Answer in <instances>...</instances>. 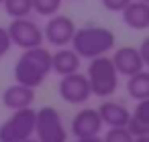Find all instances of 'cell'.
I'll list each match as a JSON object with an SVG mask.
<instances>
[{"instance_id": "15", "label": "cell", "mask_w": 149, "mask_h": 142, "mask_svg": "<svg viewBox=\"0 0 149 142\" xmlns=\"http://www.w3.org/2000/svg\"><path fill=\"white\" fill-rule=\"evenodd\" d=\"M98 114H100V120L104 126H127V120H129V108L120 102H114V99H106L100 104V108H96Z\"/></svg>"}, {"instance_id": "4", "label": "cell", "mask_w": 149, "mask_h": 142, "mask_svg": "<svg viewBox=\"0 0 149 142\" xmlns=\"http://www.w3.org/2000/svg\"><path fill=\"white\" fill-rule=\"evenodd\" d=\"M35 134V110L21 108L13 110L10 118L0 124V140L2 142H25Z\"/></svg>"}, {"instance_id": "22", "label": "cell", "mask_w": 149, "mask_h": 142, "mask_svg": "<svg viewBox=\"0 0 149 142\" xmlns=\"http://www.w3.org/2000/svg\"><path fill=\"white\" fill-rule=\"evenodd\" d=\"M139 53H141V59L145 61V65H149V37H147V39H143Z\"/></svg>"}, {"instance_id": "20", "label": "cell", "mask_w": 149, "mask_h": 142, "mask_svg": "<svg viewBox=\"0 0 149 142\" xmlns=\"http://www.w3.org/2000/svg\"><path fill=\"white\" fill-rule=\"evenodd\" d=\"M13 43H10V37H8V31L4 27H0V57H4L8 51H10Z\"/></svg>"}, {"instance_id": "5", "label": "cell", "mask_w": 149, "mask_h": 142, "mask_svg": "<svg viewBox=\"0 0 149 142\" xmlns=\"http://www.w3.org/2000/svg\"><path fill=\"white\" fill-rule=\"evenodd\" d=\"M35 134L41 142H63L68 138L61 114L55 108H41L35 112Z\"/></svg>"}, {"instance_id": "7", "label": "cell", "mask_w": 149, "mask_h": 142, "mask_svg": "<svg viewBox=\"0 0 149 142\" xmlns=\"http://www.w3.org/2000/svg\"><path fill=\"white\" fill-rule=\"evenodd\" d=\"M59 95H61L63 102H68V104H72V106H80V104L88 102L90 95H92L88 77H86L84 73H80V71L61 75V81H59Z\"/></svg>"}, {"instance_id": "2", "label": "cell", "mask_w": 149, "mask_h": 142, "mask_svg": "<svg viewBox=\"0 0 149 142\" xmlns=\"http://www.w3.org/2000/svg\"><path fill=\"white\" fill-rule=\"evenodd\" d=\"M70 45L80 55V59H92V57L106 55L108 51H112L116 45V37L106 27L90 25V27L76 29Z\"/></svg>"}, {"instance_id": "19", "label": "cell", "mask_w": 149, "mask_h": 142, "mask_svg": "<svg viewBox=\"0 0 149 142\" xmlns=\"http://www.w3.org/2000/svg\"><path fill=\"white\" fill-rule=\"evenodd\" d=\"M106 142H131L133 136L127 130V126H108L106 134H104Z\"/></svg>"}, {"instance_id": "14", "label": "cell", "mask_w": 149, "mask_h": 142, "mask_svg": "<svg viewBox=\"0 0 149 142\" xmlns=\"http://www.w3.org/2000/svg\"><path fill=\"white\" fill-rule=\"evenodd\" d=\"M80 67H82V59L74 49L57 47V51L51 55V71H55L57 75H68V73L80 71Z\"/></svg>"}, {"instance_id": "24", "label": "cell", "mask_w": 149, "mask_h": 142, "mask_svg": "<svg viewBox=\"0 0 149 142\" xmlns=\"http://www.w3.org/2000/svg\"><path fill=\"white\" fill-rule=\"evenodd\" d=\"M145 2H149V0H145Z\"/></svg>"}, {"instance_id": "18", "label": "cell", "mask_w": 149, "mask_h": 142, "mask_svg": "<svg viewBox=\"0 0 149 142\" xmlns=\"http://www.w3.org/2000/svg\"><path fill=\"white\" fill-rule=\"evenodd\" d=\"M61 2H63V0H31L33 10L37 14H41V16H51V14L59 12Z\"/></svg>"}, {"instance_id": "1", "label": "cell", "mask_w": 149, "mask_h": 142, "mask_svg": "<svg viewBox=\"0 0 149 142\" xmlns=\"http://www.w3.org/2000/svg\"><path fill=\"white\" fill-rule=\"evenodd\" d=\"M51 71V51L43 45L25 49L15 65V79L29 87H39Z\"/></svg>"}, {"instance_id": "9", "label": "cell", "mask_w": 149, "mask_h": 142, "mask_svg": "<svg viewBox=\"0 0 149 142\" xmlns=\"http://www.w3.org/2000/svg\"><path fill=\"white\" fill-rule=\"evenodd\" d=\"M74 31H76V25L70 16L65 14H51L45 29H43V39L53 45V47H68L72 37H74Z\"/></svg>"}, {"instance_id": "12", "label": "cell", "mask_w": 149, "mask_h": 142, "mask_svg": "<svg viewBox=\"0 0 149 142\" xmlns=\"http://www.w3.org/2000/svg\"><path fill=\"white\" fill-rule=\"evenodd\" d=\"M127 130L131 132L133 140H145L149 136V97L147 99H139L137 108L133 114H129L127 120Z\"/></svg>"}, {"instance_id": "23", "label": "cell", "mask_w": 149, "mask_h": 142, "mask_svg": "<svg viewBox=\"0 0 149 142\" xmlns=\"http://www.w3.org/2000/svg\"><path fill=\"white\" fill-rule=\"evenodd\" d=\"M2 2H4V0H0V4H2Z\"/></svg>"}, {"instance_id": "13", "label": "cell", "mask_w": 149, "mask_h": 142, "mask_svg": "<svg viewBox=\"0 0 149 142\" xmlns=\"http://www.w3.org/2000/svg\"><path fill=\"white\" fill-rule=\"evenodd\" d=\"M35 102V87L23 85V83H13L4 89L2 93V104L8 110H21V108H29Z\"/></svg>"}, {"instance_id": "10", "label": "cell", "mask_w": 149, "mask_h": 142, "mask_svg": "<svg viewBox=\"0 0 149 142\" xmlns=\"http://www.w3.org/2000/svg\"><path fill=\"white\" fill-rule=\"evenodd\" d=\"M110 59H112V65H114L116 73L125 75V77L145 69V61L141 59V53L135 47H118Z\"/></svg>"}, {"instance_id": "6", "label": "cell", "mask_w": 149, "mask_h": 142, "mask_svg": "<svg viewBox=\"0 0 149 142\" xmlns=\"http://www.w3.org/2000/svg\"><path fill=\"white\" fill-rule=\"evenodd\" d=\"M6 31H8L10 43L17 45V47H21V49H31V47L43 45V31L29 16L13 19V23L8 25Z\"/></svg>"}, {"instance_id": "11", "label": "cell", "mask_w": 149, "mask_h": 142, "mask_svg": "<svg viewBox=\"0 0 149 142\" xmlns=\"http://www.w3.org/2000/svg\"><path fill=\"white\" fill-rule=\"evenodd\" d=\"M123 21L133 31H145L149 29V2L145 0H131L120 10Z\"/></svg>"}, {"instance_id": "8", "label": "cell", "mask_w": 149, "mask_h": 142, "mask_svg": "<svg viewBox=\"0 0 149 142\" xmlns=\"http://www.w3.org/2000/svg\"><path fill=\"white\" fill-rule=\"evenodd\" d=\"M102 126L104 124L100 120L98 110L96 108H86V110H80L74 116V120H72V134L80 142H94L100 136Z\"/></svg>"}, {"instance_id": "21", "label": "cell", "mask_w": 149, "mask_h": 142, "mask_svg": "<svg viewBox=\"0 0 149 142\" xmlns=\"http://www.w3.org/2000/svg\"><path fill=\"white\" fill-rule=\"evenodd\" d=\"M131 2V0H102V6L110 12H120L127 4Z\"/></svg>"}, {"instance_id": "16", "label": "cell", "mask_w": 149, "mask_h": 142, "mask_svg": "<svg viewBox=\"0 0 149 142\" xmlns=\"http://www.w3.org/2000/svg\"><path fill=\"white\" fill-rule=\"evenodd\" d=\"M127 93L137 102L149 97V73L145 69L127 77Z\"/></svg>"}, {"instance_id": "3", "label": "cell", "mask_w": 149, "mask_h": 142, "mask_svg": "<svg viewBox=\"0 0 149 142\" xmlns=\"http://www.w3.org/2000/svg\"><path fill=\"white\" fill-rule=\"evenodd\" d=\"M86 77H88L92 95H98V97H110L118 87V73L112 65V59L106 55H98L90 59Z\"/></svg>"}, {"instance_id": "17", "label": "cell", "mask_w": 149, "mask_h": 142, "mask_svg": "<svg viewBox=\"0 0 149 142\" xmlns=\"http://www.w3.org/2000/svg\"><path fill=\"white\" fill-rule=\"evenodd\" d=\"M4 10L8 16L13 19H21V16H29L33 12V4L31 0H4Z\"/></svg>"}]
</instances>
